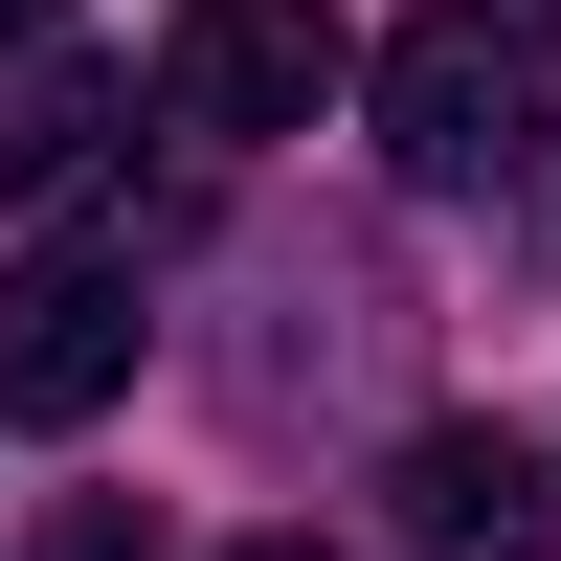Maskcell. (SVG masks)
Segmentation results:
<instances>
[{
	"label": "cell",
	"instance_id": "5b68a950",
	"mask_svg": "<svg viewBox=\"0 0 561 561\" xmlns=\"http://www.w3.org/2000/svg\"><path fill=\"white\" fill-rule=\"evenodd\" d=\"M90 135H135V90H113V68H68V45H45V68L0 90V180H68Z\"/></svg>",
	"mask_w": 561,
	"mask_h": 561
},
{
	"label": "cell",
	"instance_id": "7a4b0ae2",
	"mask_svg": "<svg viewBox=\"0 0 561 561\" xmlns=\"http://www.w3.org/2000/svg\"><path fill=\"white\" fill-rule=\"evenodd\" d=\"M337 68H359V23H337V0H180L158 113L203 135V158H248V135H314V113H337Z\"/></svg>",
	"mask_w": 561,
	"mask_h": 561
},
{
	"label": "cell",
	"instance_id": "52a82bcc",
	"mask_svg": "<svg viewBox=\"0 0 561 561\" xmlns=\"http://www.w3.org/2000/svg\"><path fill=\"white\" fill-rule=\"evenodd\" d=\"M248 561H337V539H248Z\"/></svg>",
	"mask_w": 561,
	"mask_h": 561
},
{
	"label": "cell",
	"instance_id": "277c9868",
	"mask_svg": "<svg viewBox=\"0 0 561 561\" xmlns=\"http://www.w3.org/2000/svg\"><path fill=\"white\" fill-rule=\"evenodd\" d=\"M135 382V270L113 248H23L0 270V427H90Z\"/></svg>",
	"mask_w": 561,
	"mask_h": 561
},
{
	"label": "cell",
	"instance_id": "6da1fadb",
	"mask_svg": "<svg viewBox=\"0 0 561 561\" xmlns=\"http://www.w3.org/2000/svg\"><path fill=\"white\" fill-rule=\"evenodd\" d=\"M359 113H382V158L427 180V203H472V180L539 135V45L494 23V0H427V23H404L382 68H359Z\"/></svg>",
	"mask_w": 561,
	"mask_h": 561
},
{
	"label": "cell",
	"instance_id": "8992f818",
	"mask_svg": "<svg viewBox=\"0 0 561 561\" xmlns=\"http://www.w3.org/2000/svg\"><path fill=\"white\" fill-rule=\"evenodd\" d=\"M45 23H68V0H0V90H23V68H45Z\"/></svg>",
	"mask_w": 561,
	"mask_h": 561
},
{
	"label": "cell",
	"instance_id": "3957f363",
	"mask_svg": "<svg viewBox=\"0 0 561 561\" xmlns=\"http://www.w3.org/2000/svg\"><path fill=\"white\" fill-rule=\"evenodd\" d=\"M382 539H404V561H539V539H561V449L449 404V427L382 449Z\"/></svg>",
	"mask_w": 561,
	"mask_h": 561
}]
</instances>
